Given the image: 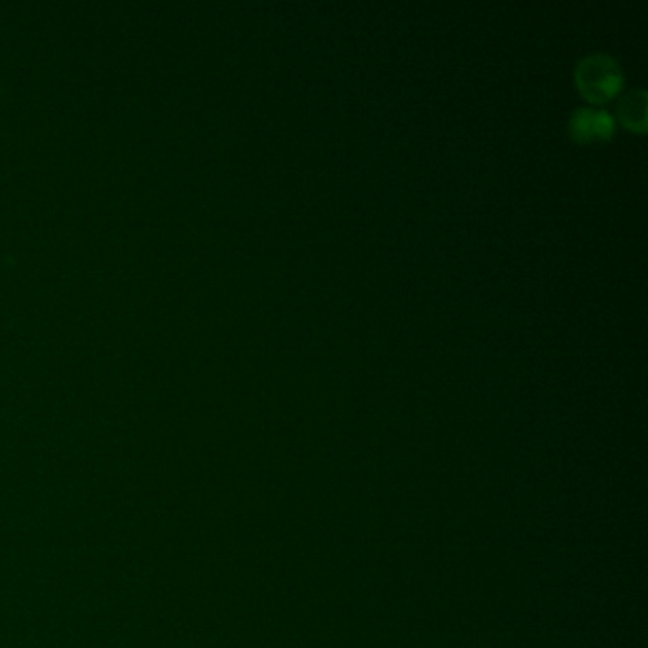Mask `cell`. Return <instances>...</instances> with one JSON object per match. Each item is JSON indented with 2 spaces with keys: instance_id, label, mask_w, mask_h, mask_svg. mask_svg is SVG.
<instances>
[{
  "instance_id": "cell-2",
  "label": "cell",
  "mask_w": 648,
  "mask_h": 648,
  "mask_svg": "<svg viewBox=\"0 0 648 648\" xmlns=\"http://www.w3.org/2000/svg\"><path fill=\"white\" fill-rule=\"evenodd\" d=\"M568 133L576 141L608 139L614 133V118L607 108L578 107L568 118Z\"/></svg>"
},
{
  "instance_id": "cell-3",
  "label": "cell",
  "mask_w": 648,
  "mask_h": 648,
  "mask_svg": "<svg viewBox=\"0 0 648 648\" xmlns=\"http://www.w3.org/2000/svg\"><path fill=\"white\" fill-rule=\"evenodd\" d=\"M616 116L625 128L635 132L647 130V91L645 88H632L624 91L616 103Z\"/></svg>"
},
{
  "instance_id": "cell-1",
  "label": "cell",
  "mask_w": 648,
  "mask_h": 648,
  "mask_svg": "<svg viewBox=\"0 0 648 648\" xmlns=\"http://www.w3.org/2000/svg\"><path fill=\"white\" fill-rule=\"evenodd\" d=\"M578 90L591 103H603L622 90L624 71L620 63L607 51H591L578 59L575 67Z\"/></svg>"
}]
</instances>
